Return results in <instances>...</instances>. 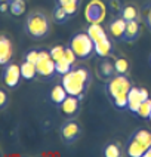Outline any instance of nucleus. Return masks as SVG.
<instances>
[{
	"mask_svg": "<svg viewBox=\"0 0 151 157\" xmlns=\"http://www.w3.org/2000/svg\"><path fill=\"white\" fill-rule=\"evenodd\" d=\"M126 24H127V21H124L122 17H117L114 21L110 22L108 31H110V34L113 36L114 40H122L123 42L124 31H126Z\"/></svg>",
	"mask_w": 151,
	"mask_h": 157,
	"instance_id": "10",
	"label": "nucleus"
},
{
	"mask_svg": "<svg viewBox=\"0 0 151 157\" xmlns=\"http://www.w3.org/2000/svg\"><path fill=\"white\" fill-rule=\"evenodd\" d=\"M104 156L105 157H120L122 154V148H120V145H117V144H107L105 147H104Z\"/></svg>",
	"mask_w": 151,
	"mask_h": 157,
	"instance_id": "26",
	"label": "nucleus"
},
{
	"mask_svg": "<svg viewBox=\"0 0 151 157\" xmlns=\"http://www.w3.org/2000/svg\"><path fill=\"white\" fill-rule=\"evenodd\" d=\"M21 76L22 78H25V80H33L39 76V73H37V67H36V64L30 61H24L21 65Z\"/></svg>",
	"mask_w": 151,
	"mask_h": 157,
	"instance_id": "18",
	"label": "nucleus"
},
{
	"mask_svg": "<svg viewBox=\"0 0 151 157\" xmlns=\"http://www.w3.org/2000/svg\"><path fill=\"white\" fill-rule=\"evenodd\" d=\"M86 33L90 36V39H92L95 43H96V42H101V40H104V39L108 37V36H107V31L104 30V27L101 25V24H89Z\"/></svg>",
	"mask_w": 151,
	"mask_h": 157,
	"instance_id": "15",
	"label": "nucleus"
},
{
	"mask_svg": "<svg viewBox=\"0 0 151 157\" xmlns=\"http://www.w3.org/2000/svg\"><path fill=\"white\" fill-rule=\"evenodd\" d=\"M139 36H141V25H139L138 19L127 21L123 42H126V43H133V42H136V40L139 39Z\"/></svg>",
	"mask_w": 151,
	"mask_h": 157,
	"instance_id": "11",
	"label": "nucleus"
},
{
	"mask_svg": "<svg viewBox=\"0 0 151 157\" xmlns=\"http://www.w3.org/2000/svg\"><path fill=\"white\" fill-rule=\"evenodd\" d=\"M89 83H90V73L85 67L73 68L70 73L62 76V86L65 87L68 95L77 96L80 99H83Z\"/></svg>",
	"mask_w": 151,
	"mask_h": 157,
	"instance_id": "1",
	"label": "nucleus"
},
{
	"mask_svg": "<svg viewBox=\"0 0 151 157\" xmlns=\"http://www.w3.org/2000/svg\"><path fill=\"white\" fill-rule=\"evenodd\" d=\"M113 52V44L110 42V39L107 37L104 40H101V42H96L95 43V53H96L98 56H101V58H107V56H110Z\"/></svg>",
	"mask_w": 151,
	"mask_h": 157,
	"instance_id": "16",
	"label": "nucleus"
},
{
	"mask_svg": "<svg viewBox=\"0 0 151 157\" xmlns=\"http://www.w3.org/2000/svg\"><path fill=\"white\" fill-rule=\"evenodd\" d=\"M55 67H56V74H59V76H65L67 73H70L73 70V64L70 61H67L65 58L55 61Z\"/></svg>",
	"mask_w": 151,
	"mask_h": 157,
	"instance_id": "24",
	"label": "nucleus"
},
{
	"mask_svg": "<svg viewBox=\"0 0 151 157\" xmlns=\"http://www.w3.org/2000/svg\"><path fill=\"white\" fill-rule=\"evenodd\" d=\"M107 17V6L101 0H90L85 8V18L89 24H102Z\"/></svg>",
	"mask_w": 151,
	"mask_h": 157,
	"instance_id": "5",
	"label": "nucleus"
},
{
	"mask_svg": "<svg viewBox=\"0 0 151 157\" xmlns=\"http://www.w3.org/2000/svg\"><path fill=\"white\" fill-rule=\"evenodd\" d=\"M80 98L77 96H73V95H68L65 99H64V102L59 105V111L61 114H64L65 117H68V119H73V117H76L80 111Z\"/></svg>",
	"mask_w": 151,
	"mask_h": 157,
	"instance_id": "9",
	"label": "nucleus"
},
{
	"mask_svg": "<svg viewBox=\"0 0 151 157\" xmlns=\"http://www.w3.org/2000/svg\"><path fill=\"white\" fill-rule=\"evenodd\" d=\"M147 147L142 145L138 140H135L133 136L129 138L127 144H126V154L129 157H144L145 156Z\"/></svg>",
	"mask_w": 151,
	"mask_h": 157,
	"instance_id": "13",
	"label": "nucleus"
},
{
	"mask_svg": "<svg viewBox=\"0 0 151 157\" xmlns=\"http://www.w3.org/2000/svg\"><path fill=\"white\" fill-rule=\"evenodd\" d=\"M64 58H65L67 61H70L73 65L76 64V59H79V58L76 56V53L73 52V49H71L70 46H68V48H65V55H64Z\"/></svg>",
	"mask_w": 151,
	"mask_h": 157,
	"instance_id": "31",
	"label": "nucleus"
},
{
	"mask_svg": "<svg viewBox=\"0 0 151 157\" xmlns=\"http://www.w3.org/2000/svg\"><path fill=\"white\" fill-rule=\"evenodd\" d=\"M138 116L142 117V119H148L151 114V99H145V101H142L141 105H139V108H138Z\"/></svg>",
	"mask_w": 151,
	"mask_h": 157,
	"instance_id": "27",
	"label": "nucleus"
},
{
	"mask_svg": "<svg viewBox=\"0 0 151 157\" xmlns=\"http://www.w3.org/2000/svg\"><path fill=\"white\" fill-rule=\"evenodd\" d=\"M120 17L123 18L124 21H132L138 18V9L135 8L133 5H126L123 6L122 12H120Z\"/></svg>",
	"mask_w": 151,
	"mask_h": 157,
	"instance_id": "23",
	"label": "nucleus"
},
{
	"mask_svg": "<svg viewBox=\"0 0 151 157\" xmlns=\"http://www.w3.org/2000/svg\"><path fill=\"white\" fill-rule=\"evenodd\" d=\"M144 21H145V24L148 27V30L151 31V3L144 10Z\"/></svg>",
	"mask_w": 151,
	"mask_h": 157,
	"instance_id": "33",
	"label": "nucleus"
},
{
	"mask_svg": "<svg viewBox=\"0 0 151 157\" xmlns=\"http://www.w3.org/2000/svg\"><path fill=\"white\" fill-rule=\"evenodd\" d=\"M36 67H37L39 76L43 78H49L56 74V67H55L53 58L51 56V51H40L39 61L36 62Z\"/></svg>",
	"mask_w": 151,
	"mask_h": 157,
	"instance_id": "6",
	"label": "nucleus"
},
{
	"mask_svg": "<svg viewBox=\"0 0 151 157\" xmlns=\"http://www.w3.org/2000/svg\"><path fill=\"white\" fill-rule=\"evenodd\" d=\"M53 19H55V22H58V24H64V22H67V21L70 19V15L67 13V10H65L64 6L59 5V3H56V6L53 9Z\"/></svg>",
	"mask_w": 151,
	"mask_h": 157,
	"instance_id": "22",
	"label": "nucleus"
},
{
	"mask_svg": "<svg viewBox=\"0 0 151 157\" xmlns=\"http://www.w3.org/2000/svg\"><path fill=\"white\" fill-rule=\"evenodd\" d=\"M8 104V95L3 89H0V108H5Z\"/></svg>",
	"mask_w": 151,
	"mask_h": 157,
	"instance_id": "34",
	"label": "nucleus"
},
{
	"mask_svg": "<svg viewBox=\"0 0 151 157\" xmlns=\"http://www.w3.org/2000/svg\"><path fill=\"white\" fill-rule=\"evenodd\" d=\"M64 9L67 10V13L71 17H74V15H77V10H79V2H71V3H65V5H62Z\"/></svg>",
	"mask_w": 151,
	"mask_h": 157,
	"instance_id": "29",
	"label": "nucleus"
},
{
	"mask_svg": "<svg viewBox=\"0 0 151 157\" xmlns=\"http://www.w3.org/2000/svg\"><path fill=\"white\" fill-rule=\"evenodd\" d=\"M132 136L135 140H138L142 145H145L147 150L151 147V132H148L147 129H138L132 133Z\"/></svg>",
	"mask_w": 151,
	"mask_h": 157,
	"instance_id": "20",
	"label": "nucleus"
},
{
	"mask_svg": "<svg viewBox=\"0 0 151 157\" xmlns=\"http://www.w3.org/2000/svg\"><path fill=\"white\" fill-rule=\"evenodd\" d=\"M21 67L17 64H6L5 65V70H3V83L8 89H15L19 85V80H21Z\"/></svg>",
	"mask_w": 151,
	"mask_h": 157,
	"instance_id": "7",
	"label": "nucleus"
},
{
	"mask_svg": "<svg viewBox=\"0 0 151 157\" xmlns=\"http://www.w3.org/2000/svg\"><path fill=\"white\" fill-rule=\"evenodd\" d=\"M80 124L76 120H67V122H64L61 124V128H59V133H61V138L62 141H65V142H74V141L77 140L80 136Z\"/></svg>",
	"mask_w": 151,
	"mask_h": 157,
	"instance_id": "8",
	"label": "nucleus"
},
{
	"mask_svg": "<svg viewBox=\"0 0 151 157\" xmlns=\"http://www.w3.org/2000/svg\"><path fill=\"white\" fill-rule=\"evenodd\" d=\"M142 101L144 99H142V96H141V87L132 86L130 90H129V94H127V110L130 113L136 114Z\"/></svg>",
	"mask_w": 151,
	"mask_h": 157,
	"instance_id": "12",
	"label": "nucleus"
},
{
	"mask_svg": "<svg viewBox=\"0 0 151 157\" xmlns=\"http://www.w3.org/2000/svg\"><path fill=\"white\" fill-rule=\"evenodd\" d=\"M114 68H115V74H126L127 76L130 65H129V61L126 58H117L114 61Z\"/></svg>",
	"mask_w": 151,
	"mask_h": 157,
	"instance_id": "25",
	"label": "nucleus"
},
{
	"mask_svg": "<svg viewBox=\"0 0 151 157\" xmlns=\"http://www.w3.org/2000/svg\"><path fill=\"white\" fill-rule=\"evenodd\" d=\"M71 2H79V0H56V3H59V5H65V3H71Z\"/></svg>",
	"mask_w": 151,
	"mask_h": 157,
	"instance_id": "36",
	"label": "nucleus"
},
{
	"mask_svg": "<svg viewBox=\"0 0 151 157\" xmlns=\"http://www.w3.org/2000/svg\"><path fill=\"white\" fill-rule=\"evenodd\" d=\"M64 55H65V48L61 46V44H56V46H53L52 49H51V56L53 58V61L62 59Z\"/></svg>",
	"mask_w": 151,
	"mask_h": 157,
	"instance_id": "28",
	"label": "nucleus"
},
{
	"mask_svg": "<svg viewBox=\"0 0 151 157\" xmlns=\"http://www.w3.org/2000/svg\"><path fill=\"white\" fill-rule=\"evenodd\" d=\"M10 2H12V0H10Z\"/></svg>",
	"mask_w": 151,
	"mask_h": 157,
	"instance_id": "41",
	"label": "nucleus"
},
{
	"mask_svg": "<svg viewBox=\"0 0 151 157\" xmlns=\"http://www.w3.org/2000/svg\"><path fill=\"white\" fill-rule=\"evenodd\" d=\"M6 10H9V2H2V5H0V12L5 13Z\"/></svg>",
	"mask_w": 151,
	"mask_h": 157,
	"instance_id": "35",
	"label": "nucleus"
},
{
	"mask_svg": "<svg viewBox=\"0 0 151 157\" xmlns=\"http://www.w3.org/2000/svg\"><path fill=\"white\" fill-rule=\"evenodd\" d=\"M51 31V22L43 12L34 10L25 19V33L36 40L44 39Z\"/></svg>",
	"mask_w": 151,
	"mask_h": 157,
	"instance_id": "2",
	"label": "nucleus"
},
{
	"mask_svg": "<svg viewBox=\"0 0 151 157\" xmlns=\"http://www.w3.org/2000/svg\"><path fill=\"white\" fill-rule=\"evenodd\" d=\"M98 71L101 74V77L104 78H110L115 74V68H114V62H110L108 59H104V61L99 64L98 67Z\"/></svg>",
	"mask_w": 151,
	"mask_h": 157,
	"instance_id": "19",
	"label": "nucleus"
},
{
	"mask_svg": "<svg viewBox=\"0 0 151 157\" xmlns=\"http://www.w3.org/2000/svg\"><path fill=\"white\" fill-rule=\"evenodd\" d=\"M12 43L6 36L0 37V65H6L9 64L10 58H12Z\"/></svg>",
	"mask_w": 151,
	"mask_h": 157,
	"instance_id": "14",
	"label": "nucleus"
},
{
	"mask_svg": "<svg viewBox=\"0 0 151 157\" xmlns=\"http://www.w3.org/2000/svg\"><path fill=\"white\" fill-rule=\"evenodd\" d=\"M67 96H68V92L62 86V83L61 85H55L52 87V90H51V101L56 105H61Z\"/></svg>",
	"mask_w": 151,
	"mask_h": 157,
	"instance_id": "17",
	"label": "nucleus"
},
{
	"mask_svg": "<svg viewBox=\"0 0 151 157\" xmlns=\"http://www.w3.org/2000/svg\"><path fill=\"white\" fill-rule=\"evenodd\" d=\"M39 53H40V51H30V52H27L25 61H30V62H33V64H36V62L39 61Z\"/></svg>",
	"mask_w": 151,
	"mask_h": 157,
	"instance_id": "32",
	"label": "nucleus"
},
{
	"mask_svg": "<svg viewBox=\"0 0 151 157\" xmlns=\"http://www.w3.org/2000/svg\"><path fill=\"white\" fill-rule=\"evenodd\" d=\"M0 2H10V0H0Z\"/></svg>",
	"mask_w": 151,
	"mask_h": 157,
	"instance_id": "38",
	"label": "nucleus"
},
{
	"mask_svg": "<svg viewBox=\"0 0 151 157\" xmlns=\"http://www.w3.org/2000/svg\"><path fill=\"white\" fill-rule=\"evenodd\" d=\"M132 86H133L132 82L129 80V77L126 74H114L113 77L107 78L105 90L107 95L110 96V99L113 101L117 96L127 95Z\"/></svg>",
	"mask_w": 151,
	"mask_h": 157,
	"instance_id": "4",
	"label": "nucleus"
},
{
	"mask_svg": "<svg viewBox=\"0 0 151 157\" xmlns=\"http://www.w3.org/2000/svg\"><path fill=\"white\" fill-rule=\"evenodd\" d=\"M150 62H151V56H150Z\"/></svg>",
	"mask_w": 151,
	"mask_h": 157,
	"instance_id": "40",
	"label": "nucleus"
},
{
	"mask_svg": "<svg viewBox=\"0 0 151 157\" xmlns=\"http://www.w3.org/2000/svg\"><path fill=\"white\" fill-rule=\"evenodd\" d=\"M25 0H12L9 2V12L13 17H21L25 12Z\"/></svg>",
	"mask_w": 151,
	"mask_h": 157,
	"instance_id": "21",
	"label": "nucleus"
},
{
	"mask_svg": "<svg viewBox=\"0 0 151 157\" xmlns=\"http://www.w3.org/2000/svg\"><path fill=\"white\" fill-rule=\"evenodd\" d=\"M70 46L79 59H88L95 52V42L88 33H77L71 37Z\"/></svg>",
	"mask_w": 151,
	"mask_h": 157,
	"instance_id": "3",
	"label": "nucleus"
},
{
	"mask_svg": "<svg viewBox=\"0 0 151 157\" xmlns=\"http://www.w3.org/2000/svg\"><path fill=\"white\" fill-rule=\"evenodd\" d=\"M148 120H150V123H151V114H150V117H148Z\"/></svg>",
	"mask_w": 151,
	"mask_h": 157,
	"instance_id": "39",
	"label": "nucleus"
},
{
	"mask_svg": "<svg viewBox=\"0 0 151 157\" xmlns=\"http://www.w3.org/2000/svg\"><path fill=\"white\" fill-rule=\"evenodd\" d=\"M144 157H151V147L145 151V156H144Z\"/></svg>",
	"mask_w": 151,
	"mask_h": 157,
	"instance_id": "37",
	"label": "nucleus"
},
{
	"mask_svg": "<svg viewBox=\"0 0 151 157\" xmlns=\"http://www.w3.org/2000/svg\"><path fill=\"white\" fill-rule=\"evenodd\" d=\"M110 9L114 12V15L120 17V12H122V9H123L122 2H120V0H110Z\"/></svg>",
	"mask_w": 151,
	"mask_h": 157,
	"instance_id": "30",
	"label": "nucleus"
}]
</instances>
